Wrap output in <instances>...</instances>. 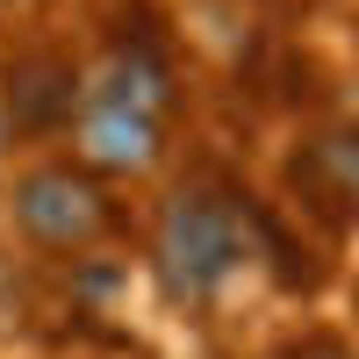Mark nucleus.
Segmentation results:
<instances>
[{
	"label": "nucleus",
	"instance_id": "7ed1b4c3",
	"mask_svg": "<svg viewBox=\"0 0 359 359\" xmlns=\"http://www.w3.org/2000/svg\"><path fill=\"white\" fill-rule=\"evenodd\" d=\"M86 144H94V158H108V165H144V158H151V115L94 108V123H86Z\"/></svg>",
	"mask_w": 359,
	"mask_h": 359
},
{
	"label": "nucleus",
	"instance_id": "f03ea898",
	"mask_svg": "<svg viewBox=\"0 0 359 359\" xmlns=\"http://www.w3.org/2000/svg\"><path fill=\"white\" fill-rule=\"evenodd\" d=\"M15 208H22V223L36 230V237H50V245H72V237H94V230H101V194H94V180H79V172H65V165L29 172L22 194H15Z\"/></svg>",
	"mask_w": 359,
	"mask_h": 359
},
{
	"label": "nucleus",
	"instance_id": "f257e3e1",
	"mask_svg": "<svg viewBox=\"0 0 359 359\" xmlns=\"http://www.w3.org/2000/svg\"><path fill=\"white\" fill-rule=\"evenodd\" d=\"M237 266V208L223 194H180L165 216V280L172 294H208Z\"/></svg>",
	"mask_w": 359,
	"mask_h": 359
},
{
	"label": "nucleus",
	"instance_id": "20e7f679",
	"mask_svg": "<svg viewBox=\"0 0 359 359\" xmlns=\"http://www.w3.org/2000/svg\"><path fill=\"white\" fill-rule=\"evenodd\" d=\"M287 359H345L338 345H302V352H287Z\"/></svg>",
	"mask_w": 359,
	"mask_h": 359
}]
</instances>
